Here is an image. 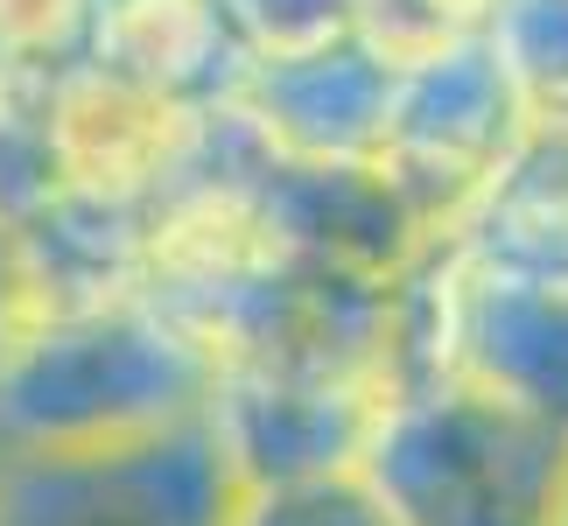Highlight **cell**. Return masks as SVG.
Returning <instances> with one entry per match:
<instances>
[{
	"mask_svg": "<svg viewBox=\"0 0 568 526\" xmlns=\"http://www.w3.org/2000/svg\"><path fill=\"white\" fill-rule=\"evenodd\" d=\"M141 260H148V211L57 190L50 204H36L8 232L21 331L57 316H92L113 310V302H141Z\"/></svg>",
	"mask_w": 568,
	"mask_h": 526,
	"instance_id": "9c48e42d",
	"label": "cell"
},
{
	"mask_svg": "<svg viewBox=\"0 0 568 526\" xmlns=\"http://www.w3.org/2000/svg\"><path fill=\"white\" fill-rule=\"evenodd\" d=\"M260 204H267L281 246L295 267L358 281V289H393L435 253L414 225L400 190L379 175V162H274L260 169Z\"/></svg>",
	"mask_w": 568,
	"mask_h": 526,
	"instance_id": "52a82bcc",
	"label": "cell"
},
{
	"mask_svg": "<svg viewBox=\"0 0 568 526\" xmlns=\"http://www.w3.org/2000/svg\"><path fill=\"white\" fill-rule=\"evenodd\" d=\"M485 50L513 78L540 134H568V0H498Z\"/></svg>",
	"mask_w": 568,
	"mask_h": 526,
	"instance_id": "4fadbf2b",
	"label": "cell"
},
{
	"mask_svg": "<svg viewBox=\"0 0 568 526\" xmlns=\"http://www.w3.org/2000/svg\"><path fill=\"white\" fill-rule=\"evenodd\" d=\"M92 8L99 0H0V63L57 78L63 63L84 57Z\"/></svg>",
	"mask_w": 568,
	"mask_h": 526,
	"instance_id": "e0dca14e",
	"label": "cell"
},
{
	"mask_svg": "<svg viewBox=\"0 0 568 526\" xmlns=\"http://www.w3.org/2000/svg\"><path fill=\"white\" fill-rule=\"evenodd\" d=\"M568 435L470 380L386 414L365 477L400 526H555Z\"/></svg>",
	"mask_w": 568,
	"mask_h": 526,
	"instance_id": "7a4b0ae2",
	"label": "cell"
},
{
	"mask_svg": "<svg viewBox=\"0 0 568 526\" xmlns=\"http://www.w3.org/2000/svg\"><path fill=\"white\" fill-rule=\"evenodd\" d=\"M196 134H204V105L162 99L84 57L50 78V141L63 190L148 211L183 183Z\"/></svg>",
	"mask_w": 568,
	"mask_h": 526,
	"instance_id": "8992f818",
	"label": "cell"
},
{
	"mask_svg": "<svg viewBox=\"0 0 568 526\" xmlns=\"http://www.w3.org/2000/svg\"><path fill=\"white\" fill-rule=\"evenodd\" d=\"M225 526H400L365 471L302 477V485H239Z\"/></svg>",
	"mask_w": 568,
	"mask_h": 526,
	"instance_id": "9a60e30c",
	"label": "cell"
},
{
	"mask_svg": "<svg viewBox=\"0 0 568 526\" xmlns=\"http://www.w3.org/2000/svg\"><path fill=\"white\" fill-rule=\"evenodd\" d=\"M225 105L274 162H373L393 105V71H379L358 42L316 57L246 63Z\"/></svg>",
	"mask_w": 568,
	"mask_h": 526,
	"instance_id": "ba28073f",
	"label": "cell"
},
{
	"mask_svg": "<svg viewBox=\"0 0 568 526\" xmlns=\"http://www.w3.org/2000/svg\"><path fill=\"white\" fill-rule=\"evenodd\" d=\"M555 526H568V471H561V498H555Z\"/></svg>",
	"mask_w": 568,
	"mask_h": 526,
	"instance_id": "d6986e66",
	"label": "cell"
},
{
	"mask_svg": "<svg viewBox=\"0 0 568 526\" xmlns=\"http://www.w3.org/2000/svg\"><path fill=\"white\" fill-rule=\"evenodd\" d=\"M211 358L148 302L57 316L0 351V456H113L196 428Z\"/></svg>",
	"mask_w": 568,
	"mask_h": 526,
	"instance_id": "6da1fadb",
	"label": "cell"
},
{
	"mask_svg": "<svg viewBox=\"0 0 568 526\" xmlns=\"http://www.w3.org/2000/svg\"><path fill=\"white\" fill-rule=\"evenodd\" d=\"M393 414L386 380L344 351H274L225 365L211 380L204 435L239 485H302V477L365 471Z\"/></svg>",
	"mask_w": 568,
	"mask_h": 526,
	"instance_id": "3957f363",
	"label": "cell"
},
{
	"mask_svg": "<svg viewBox=\"0 0 568 526\" xmlns=\"http://www.w3.org/2000/svg\"><path fill=\"white\" fill-rule=\"evenodd\" d=\"M225 506L204 422L113 456H0V526H225Z\"/></svg>",
	"mask_w": 568,
	"mask_h": 526,
	"instance_id": "5b68a950",
	"label": "cell"
},
{
	"mask_svg": "<svg viewBox=\"0 0 568 526\" xmlns=\"http://www.w3.org/2000/svg\"><path fill=\"white\" fill-rule=\"evenodd\" d=\"M57 141H50V78L0 63V232H14L36 204H50Z\"/></svg>",
	"mask_w": 568,
	"mask_h": 526,
	"instance_id": "5bb4252c",
	"label": "cell"
},
{
	"mask_svg": "<svg viewBox=\"0 0 568 526\" xmlns=\"http://www.w3.org/2000/svg\"><path fill=\"white\" fill-rule=\"evenodd\" d=\"M84 63L183 105H217L232 92V78L246 71L217 0H99Z\"/></svg>",
	"mask_w": 568,
	"mask_h": 526,
	"instance_id": "8fae6325",
	"label": "cell"
},
{
	"mask_svg": "<svg viewBox=\"0 0 568 526\" xmlns=\"http://www.w3.org/2000/svg\"><path fill=\"white\" fill-rule=\"evenodd\" d=\"M217 14L246 63L316 57L352 42V0H217Z\"/></svg>",
	"mask_w": 568,
	"mask_h": 526,
	"instance_id": "2e32d148",
	"label": "cell"
},
{
	"mask_svg": "<svg viewBox=\"0 0 568 526\" xmlns=\"http://www.w3.org/2000/svg\"><path fill=\"white\" fill-rule=\"evenodd\" d=\"M449 380L540 414L568 435V289L470 274L449 253Z\"/></svg>",
	"mask_w": 568,
	"mask_h": 526,
	"instance_id": "30bf717a",
	"label": "cell"
},
{
	"mask_svg": "<svg viewBox=\"0 0 568 526\" xmlns=\"http://www.w3.org/2000/svg\"><path fill=\"white\" fill-rule=\"evenodd\" d=\"M21 316H14V274H8V232H0V351L14 344Z\"/></svg>",
	"mask_w": 568,
	"mask_h": 526,
	"instance_id": "ac0fdd59",
	"label": "cell"
},
{
	"mask_svg": "<svg viewBox=\"0 0 568 526\" xmlns=\"http://www.w3.org/2000/svg\"><path fill=\"white\" fill-rule=\"evenodd\" d=\"M534 120L519 105L513 78L498 71L485 36L464 50L393 78V105L379 127V175L400 190L428 246H449L464 218L498 190V175L519 162Z\"/></svg>",
	"mask_w": 568,
	"mask_h": 526,
	"instance_id": "277c9868",
	"label": "cell"
},
{
	"mask_svg": "<svg viewBox=\"0 0 568 526\" xmlns=\"http://www.w3.org/2000/svg\"><path fill=\"white\" fill-rule=\"evenodd\" d=\"M449 253L470 274L519 289H568V134H527L498 190L464 218Z\"/></svg>",
	"mask_w": 568,
	"mask_h": 526,
	"instance_id": "7c38bea8",
	"label": "cell"
}]
</instances>
